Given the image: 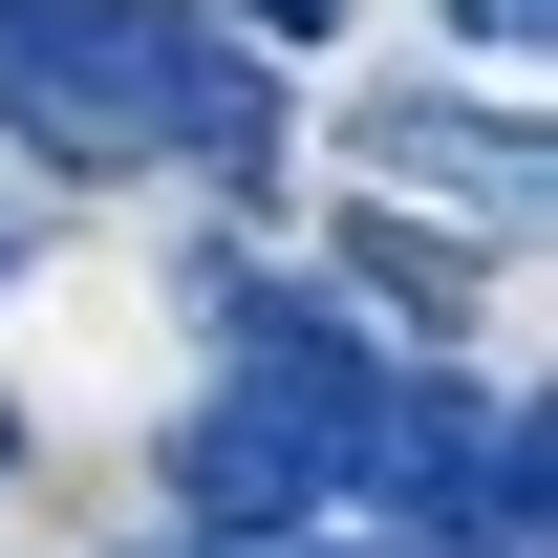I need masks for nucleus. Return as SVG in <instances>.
<instances>
[{"instance_id":"nucleus-1","label":"nucleus","mask_w":558,"mask_h":558,"mask_svg":"<svg viewBox=\"0 0 558 558\" xmlns=\"http://www.w3.org/2000/svg\"><path fill=\"white\" fill-rule=\"evenodd\" d=\"M0 130L65 172H279V86L194 0H0Z\"/></svg>"},{"instance_id":"nucleus-2","label":"nucleus","mask_w":558,"mask_h":558,"mask_svg":"<svg viewBox=\"0 0 558 558\" xmlns=\"http://www.w3.org/2000/svg\"><path fill=\"white\" fill-rule=\"evenodd\" d=\"M365 429H387V365H365L323 301H236L215 387L172 409V515H215V537H301V515L365 494Z\"/></svg>"},{"instance_id":"nucleus-3","label":"nucleus","mask_w":558,"mask_h":558,"mask_svg":"<svg viewBox=\"0 0 558 558\" xmlns=\"http://www.w3.org/2000/svg\"><path fill=\"white\" fill-rule=\"evenodd\" d=\"M365 494H387L409 537H515L537 558V409H515V387H387Z\"/></svg>"},{"instance_id":"nucleus-4","label":"nucleus","mask_w":558,"mask_h":558,"mask_svg":"<svg viewBox=\"0 0 558 558\" xmlns=\"http://www.w3.org/2000/svg\"><path fill=\"white\" fill-rule=\"evenodd\" d=\"M365 172L429 215H473V236H537V130L515 108H451V86H409V108H365Z\"/></svg>"},{"instance_id":"nucleus-5","label":"nucleus","mask_w":558,"mask_h":558,"mask_svg":"<svg viewBox=\"0 0 558 558\" xmlns=\"http://www.w3.org/2000/svg\"><path fill=\"white\" fill-rule=\"evenodd\" d=\"M130 558H301V537H215V515H172V537H130Z\"/></svg>"},{"instance_id":"nucleus-6","label":"nucleus","mask_w":558,"mask_h":558,"mask_svg":"<svg viewBox=\"0 0 558 558\" xmlns=\"http://www.w3.org/2000/svg\"><path fill=\"white\" fill-rule=\"evenodd\" d=\"M451 22H473V44H494V65H515V44H537V22H558V0H451Z\"/></svg>"},{"instance_id":"nucleus-7","label":"nucleus","mask_w":558,"mask_h":558,"mask_svg":"<svg viewBox=\"0 0 558 558\" xmlns=\"http://www.w3.org/2000/svg\"><path fill=\"white\" fill-rule=\"evenodd\" d=\"M236 22H258V44H323V22H344V0H236Z\"/></svg>"},{"instance_id":"nucleus-8","label":"nucleus","mask_w":558,"mask_h":558,"mask_svg":"<svg viewBox=\"0 0 558 558\" xmlns=\"http://www.w3.org/2000/svg\"><path fill=\"white\" fill-rule=\"evenodd\" d=\"M387 558H515V537H387Z\"/></svg>"},{"instance_id":"nucleus-9","label":"nucleus","mask_w":558,"mask_h":558,"mask_svg":"<svg viewBox=\"0 0 558 558\" xmlns=\"http://www.w3.org/2000/svg\"><path fill=\"white\" fill-rule=\"evenodd\" d=\"M0 258H22V194H0Z\"/></svg>"},{"instance_id":"nucleus-10","label":"nucleus","mask_w":558,"mask_h":558,"mask_svg":"<svg viewBox=\"0 0 558 558\" xmlns=\"http://www.w3.org/2000/svg\"><path fill=\"white\" fill-rule=\"evenodd\" d=\"M0 473H22V429H0Z\"/></svg>"}]
</instances>
